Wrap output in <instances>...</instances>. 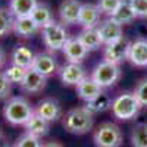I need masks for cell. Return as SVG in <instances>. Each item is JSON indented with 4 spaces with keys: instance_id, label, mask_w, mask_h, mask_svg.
<instances>
[{
    "instance_id": "1",
    "label": "cell",
    "mask_w": 147,
    "mask_h": 147,
    "mask_svg": "<svg viewBox=\"0 0 147 147\" xmlns=\"http://www.w3.org/2000/svg\"><path fill=\"white\" fill-rule=\"evenodd\" d=\"M62 125L63 128L75 136H82L93 129L94 125V115L90 113L84 106L71 109L62 116Z\"/></svg>"
},
{
    "instance_id": "2",
    "label": "cell",
    "mask_w": 147,
    "mask_h": 147,
    "mask_svg": "<svg viewBox=\"0 0 147 147\" xmlns=\"http://www.w3.org/2000/svg\"><path fill=\"white\" fill-rule=\"evenodd\" d=\"M35 110L25 97H10L3 106V116L10 125H25Z\"/></svg>"
},
{
    "instance_id": "3",
    "label": "cell",
    "mask_w": 147,
    "mask_h": 147,
    "mask_svg": "<svg viewBox=\"0 0 147 147\" xmlns=\"http://www.w3.org/2000/svg\"><path fill=\"white\" fill-rule=\"evenodd\" d=\"M141 109L134 91H124L112 99L110 110L118 121H131L134 119Z\"/></svg>"
},
{
    "instance_id": "4",
    "label": "cell",
    "mask_w": 147,
    "mask_h": 147,
    "mask_svg": "<svg viewBox=\"0 0 147 147\" xmlns=\"http://www.w3.org/2000/svg\"><path fill=\"white\" fill-rule=\"evenodd\" d=\"M41 31V37H43V41L46 44V47L49 49L50 52H57V50H62L63 46L66 44L69 35L68 31L65 28V25L62 22H57V21H52L46 24L43 28H40Z\"/></svg>"
},
{
    "instance_id": "5",
    "label": "cell",
    "mask_w": 147,
    "mask_h": 147,
    "mask_svg": "<svg viewBox=\"0 0 147 147\" xmlns=\"http://www.w3.org/2000/svg\"><path fill=\"white\" fill-rule=\"evenodd\" d=\"M122 140V129L113 122H103L94 129L93 134L96 147H121Z\"/></svg>"
},
{
    "instance_id": "6",
    "label": "cell",
    "mask_w": 147,
    "mask_h": 147,
    "mask_svg": "<svg viewBox=\"0 0 147 147\" xmlns=\"http://www.w3.org/2000/svg\"><path fill=\"white\" fill-rule=\"evenodd\" d=\"M91 78L103 90L109 88V87H113L121 78V68H119V65L102 60V62H99L94 66V69L91 72Z\"/></svg>"
},
{
    "instance_id": "7",
    "label": "cell",
    "mask_w": 147,
    "mask_h": 147,
    "mask_svg": "<svg viewBox=\"0 0 147 147\" xmlns=\"http://www.w3.org/2000/svg\"><path fill=\"white\" fill-rule=\"evenodd\" d=\"M131 41L127 37L122 35L121 38L107 43L103 47V60L115 65H121L124 60H128V52H129Z\"/></svg>"
},
{
    "instance_id": "8",
    "label": "cell",
    "mask_w": 147,
    "mask_h": 147,
    "mask_svg": "<svg viewBox=\"0 0 147 147\" xmlns=\"http://www.w3.org/2000/svg\"><path fill=\"white\" fill-rule=\"evenodd\" d=\"M37 115H40L41 118H44L47 122H56L62 118V106L56 99L47 97L37 103V107L34 109Z\"/></svg>"
},
{
    "instance_id": "9",
    "label": "cell",
    "mask_w": 147,
    "mask_h": 147,
    "mask_svg": "<svg viewBox=\"0 0 147 147\" xmlns=\"http://www.w3.org/2000/svg\"><path fill=\"white\" fill-rule=\"evenodd\" d=\"M59 77H60V80H62V82L65 85L77 87V85L87 77V72H85V69L81 63L68 62L66 65H63L59 69Z\"/></svg>"
},
{
    "instance_id": "10",
    "label": "cell",
    "mask_w": 147,
    "mask_h": 147,
    "mask_svg": "<svg viewBox=\"0 0 147 147\" xmlns=\"http://www.w3.org/2000/svg\"><path fill=\"white\" fill-rule=\"evenodd\" d=\"M46 85H47V77L41 75L40 72H37L32 68H28L19 87L25 93L35 94V93H41L46 88Z\"/></svg>"
},
{
    "instance_id": "11",
    "label": "cell",
    "mask_w": 147,
    "mask_h": 147,
    "mask_svg": "<svg viewBox=\"0 0 147 147\" xmlns=\"http://www.w3.org/2000/svg\"><path fill=\"white\" fill-rule=\"evenodd\" d=\"M62 52H63L65 57L68 59V62H72V63H81L90 53L85 49V46L80 41L78 37H69L66 44L62 49Z\"/></svg>"
},
{
    "instance_id": "12",
    "label": "cell",
    "mask_w": 147,
    "mask_h": 147,
    "mask_svg": "<svg viewBox=\"0 0 147 147\" xmlns=\"http://www.w3.org/2000/svg\"><path fill=\"white\" fill-rule=\"evenodd\" d=\"M82 3L80 0H63L60 3L57 13H59V19L63 25H74L78 24V15H80V9H81Z\"/></svg>"
},
{
    "instance_id": "13",
    "label": "cell",
    "mask_w": 147,
    "mask_h": 147,
    "mask_svg": "<svg viewBox=\"0 0 147 147\" xmlns=\"http://www.w3.org/2000/svg\"><path fill=\"white\" fill-rule=\"evenodd\" d=\"M32 69H35L37 72H40L44 77H52L53 74L57 71V60L53 55L50 53H35L34 55V60H32Z\"/></svg>"
},
{
    "instance_id": "14",
    "label": "cell",
    "mask_w": 147,
    "mask_h": 147,
    "mask_svg": "<svg viewBox=\"0 0 147 147\" xmlns=\"http://www.w3.org/2000/svg\"><path fill=\"white\" fill-rule=\"evenodd\" d=\"M128 60L137 68H147V38H137L131 41Z\"/></svg>"
},
{
    "instance_id": "15",
    "label": "cell",
    "mask_w": 147,
    "mask_h": 147,
    "mask_svg": "<svg viewBox=\"0 0 147 147\" xmlns=\"http://www.w3.org/2000/svg\"><path fill=\"white\" fill-rule=\"evenodd\" d=\"M96 28H97V32H99V35H100V40H102L103 46L107 44V43H112V41L121 38V37L124 35L122 34V25L116 24L110 18H107L105 21H100V24Z\"/></svg>"
},
{
    "instance_id": "16",
    "label": "cell",
    "mask_w": 147,
    "mask_h": 147,
    "mask_svg": "<svg viewBox=\"0 0 147 147\" xmlns=\"http://www.w3.org/2000/svg\"><path fill=\"white\" fill-rule=\"evenodd\" d=\"M100 15L102 12L99 10L97 5L82 3L78 15V25L82 28H96L100 24Z\"/></svg>"
},
{
    "instance_id": "17",
    "label": "cell",
    "mask_w": 147,
    "mask_h": 147,
    "mask_svg": "<svg viewBox=\"0 0 147 147\" xmlns=\"http://www.w3.org/2000/svg\"><path fill=\"white\" fill-rule=\"evenodd\" d=\"M102 91H103V88L91 78V75L90 77H85L77 85V94H78L80 99L84 100V102H88V100L94 99V97L99 96Z\"/></svg>"
},
{
    "instance_id": "18",
    "label": "cell",
    "mask_w": 147,
    "mask_h": 147,
    "mask_svg": "<svg viewBox=\"0 0 147 147\" xmlns=\"http://www.w3.org/2000/svg\"><path fill=\"white\" fill-rule=\"evenodd\" d=\"M40 28L38 25L34 22V19L31 16H21V18H15L13 22V32L18 37L22 38H30L35 32H38Z\"/></svg>"
},
{
    "instance_id": "19",
    "label": "cell",
    "mask_w": 147,
    "mask_h": 147,
    "mask_svg": "<svg viewBox=\"0 0 147 147\" xmlns=\"http://www.w3.org/2000/svg\"><path fill=\"white\" fill-rule=\"evenodd\" d=\"M24 128H25V132L41 138V137L47 136L49 131H50V122H47L44 118H41L40 115H37L34 112V115L27 121V124L24 125Z\"/></svg>"
},
{
    "instance_id": "20",
    "label": "cell",
    "mask_w": 147,
    "mask_h": 147,
    "mask_svg": "<svg viewBox=\"0 0 147 147\" xmlns=\"http://www.w3.org/2000/svg\"><path fill=\"white\" fill-rule=\"evenodd\" d=\"M77 37L85 46V49H87L88 52L99 50V49L103 46V43L100 40V35H99V32H97V28H82V31Z\"/></svg>"
},
{
    "instance_id": "21",
    "label": "cell",
    "mask_w": 147,
    "mask_h": 147,
    "mask_svg": "<svg viewBox=\"0 0 147 147\" xmlns=\"http://www.w3.org/2000/svg\"><path fill=\"white\" fill-rule=\"evenodd\" d=\"M109 18L113 19L116 24H119V25L124 27V25H128V24L134 22L137 16H136V13H134V10H132L129 2H128V0H124V2L119 5V7Z\"/></svg>"
},
{
    "instance_id": "22",
    "label": "cell",
    "mask_w": 147,
    "mask_h": 147,
    "mask_svg": "<svg viewBox=\"0 0 147 147\" xmlns=\"http://www.w3.org/2000/svg\"><path fill=\"white\" fill-rule=\"evenodd\" d=\"M110 105H112V97H110L106 91H102L99 96H96L94 99L85 102L84 107L87 109L90 113L96 115V113H102L105 110L110 109Z\"/></svg>"
},
{
    "instance_id": "23",
    "label": "cell",
    "mask_w": 147,
    "mask_h": 147,
    "mask_svg": "<svg viewBox=\"0 0 147 147\" xmlns=\"http://www.w3.org/2000/svg\"><path fill=\"white\" fill-rule=\"evenodd\" d=\"M32 60H34V53L27 46H16L12 52V63L13 65L28 69L32 65Z\"/></svg>"
},
{
    "instance_id": "24",
    "label": "cell",
    "mask_w": 147,
    "mask_h": 147,
    "mask_svg": "<svg viewBox=\"0 0 147 147\" xmlns=\"http://www.w3.org/2000/svg\"><path fill=\"white\" fill-rule=\"evenodd\" d=\"M37 5H38L37 0H10L9 9L15 18H21V16H30Z\"/></svg>"
},
{
    "instance_id": "25",
    "label": "cell",
    "mask_w": 147,
    "mask_h": 147,
    "mask_svg": "<svg viewBox=\"0 0 147 147\" xmlns=\"http://www.w3.org/2000/svg\"><path fill=\"white\" fill-rule=\"evenodd\" d=\"M30 16L34 19V22L37 24V25H38V28H43L46 24L52 22V21L55 19L50 6L46 5V3H38V5L34 7L32 13H31Z\"/></svg>"
},
{
    "instance_id": "26",
    "label": "cell",
    "mask_w": 147,
    "mask_h": 147,
    "mask_svg": "<svg viewBox=\"0 0 147 147\" xmlns=\"http://www.w3.org/2000/svg\"><path fill=\"white\" fill-rule=\"evenodd\" d=\"M131 144L132 147H147V124L138 122L131 131Z\"/></svg>"
},
{
    "instance_id": "27",
    "label": "cell",
    "mask_w": 147,
    "mask_h": 147,
    "mask_svg": "<svg viewBox=\"0 0 147 147\" xmlns=\"http://www.w3.org/2000/svg\"><path fill=\"white\" fill-rule=\"evenodd\" d=\"M15 16L9 7H0V37H5L13 31Z\"/></svg>"
},
{
    "instance_id": "28",
    "label": "cell",
    "mask_w": 147,
    "mask_h": 147,
    "mask_svg": "<svg viewBox=\"0 0 147 147\" xmlns=\"http://www.w3.org/2000/svg\"><path fill=\"white\" fill-rule=\"evenodd\" d=\"M25 72H27L25 68H21V66L13 65V63H12L10 66H7V68L3 71L6 80H7L10 84H21L22 80H24V77H25Z\"/></svg>"
},
{
    "instance_id": "29",
    "label": "cell",
    "mask_w": 147,
    "mask_h": 147,
    "mask_svg": "<svg viewBox=\"0 0 147 147\" xmlns=\"http://www.w3.org/2000/svg\"><path fill=\"white\" fill-rule=\"evenodd\" d=\"M41 146H43L41 138L32 136V134H28V132L19 136L13 144V147H41Z\"/></svg>"
},
{
    "instance_id": "30",
    "label": "cell",
    "mask_w": 147,
    "mask_h": 147,
    "mask_svg": "<svg viewBox=\"0 0 147 147\" xmlns=\"http://www.w3.org/2000/svg\"><path fill=\"white\" fill-rule=\"evenodd\" d=\"M124 2V0H97V7L102 13L110 16L113 12L119 7V5Z\"/></svg>"
},
{
    "instance_id": "31",
    "label": "cell",
    "mask_w": 147,
    "mask_h": 147,
    "mask_svg": "<svg viewBox=\"0 0 147 147\" xmlns=\"http://www.w3.org/2000/svg\"><path fill=\"white\" fill-rule=\"evenodd\" d=\"M138 103L141 105V107H147V78H143L137 82L136 90H134Z\"/></svg>"
},
{
    "instance_id": "32",
    "label": "cell",
    "mask_w": 147,
    "mask_h": 147,
    "mask_svg": "<svg viewBox=\"0 0 147 147\" xmlns=\"http://www.w3.org/2000/svg\"><path fill=\"white\" fill-rule=\"evenodd\" d=\"M137 18H147V0H128Z\"/></svg>"
},
{
    "instance_id": "33",
    "label": "cell",
    "mask_w": 147,
    "mask_h": 147,
    "mask_svg": "<svg viewBox=\"0 0 147 147\" xmlns=\"http://www.w3.org/2000/svg\"><path fill=\"white\" fill-rule=\"evenodd\" d=\"M10 91H12V84L6 80L5 74H3V72H0V100H6V99H9Z\"/></svg>"
},
{
    "instance_id": "34",
    "label": "cell",
    "mask_w": 147,
    "mask_h": 147,
    "mask_svg": "<svg viewBox=\"0 0 147 147\" xmlns=\"http://www.w3.org/2000/svg\"><path fill=\"white\" fill-rule=\"evenodd\" d=\"M41 147H63V146L60 144V143H57V141H47Z\"/></svg>"
},
{
    "instance_id": "35",
    "label": "cell",
    "mask_w": 147,
    "mask_h": 147,
    "mask_svg": "<svg viewBox=\"0 0 147 147\" xmlns=\"http://www.w3.org/2000/svg\"><path fill=\"white\" fill-rule=\"evenodd\" d=\"M5 62H6V55H5V52H3V49L0 47V68H3Z\"/></svg>"
},
{
    "instance_id": "36",
    "label": "cell",
    "mask_w": 147,
    "mask_h": 147,
    "mask_svg": "<svg viewBox=\"0 0 147 147\" xmlns=\"http://www.w3.org/2000/svg\"><path fill=\"white\" fill-rule=\"evenodd\" d=\"M3 136V132H2V129H0V137H2Z\"/></svg>"
}]
</instances>
